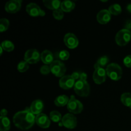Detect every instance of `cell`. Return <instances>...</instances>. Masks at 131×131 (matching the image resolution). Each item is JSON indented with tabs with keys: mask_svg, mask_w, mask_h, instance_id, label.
I'll return each mask as SVG.
<instances>
[{
	"mask_svg": "<svg viewBox=\"0 0 131 131\" xmlns=\"http://www.w3.org/2000/svg\"><path fill=\"white\" fill-rule=\"evenodd\" d=\"M80 74L81 72H74L72 74H71L72 77L75 79V81H78L79 79V78H80Z\"/></svg>",
	"mask_w": 131,
	"mask_h": 131,
	"instance_id": "d6a6232c",
	"label": "cell"
},
{
	"mask_svg": "<svg viewBox=\"0 0 131 131\" xmlns=\"http://www.w3.org/2000/svg\"><path fill=\"white\" fill-rule=\"evenodd\" d=\"M40 72L41 74H43V75L49 74L51 72V68H50V66H49L48 65H43V66L41 67L40 69Z\"/></svg>",
	"mask_w": 131,
	"mask_h": 131,
	"instance_id": "4dcf8cb0",
	"label": "cell"
},
{
	"mask_svg": "<svg viewBox=\"0 0 131 131\" xmlns=\"http://www.w3.org/2000/svg\"><path fill=\"white\" fill-rule=\"evenodd\" d=\"M64 43L69 49H75L79 45V40L72 33H68L64 36Z\"/></svg>",
	"mask_w": 131,
	"mask_h": 131,
	"instance_id": "8fae6325",
	"label": "cell"
},
{
	"mask_svg": "<svg viewBox=\"0 0 131 131\" xmlns=\"http://www.w3.org/2000/svg\"><path fill=\"white\" fill-rule=\"evenodd\" d=\"M67 110L72 114H79L83 110V105L74 95H71L67 104Z\"/></svg>",
	"mask_w": 131,
	"mask_h": 131,
	"instance_id": "8992f818",
	"label": "cell"
},
{
	"mask_svg": "<svg viewBox=\"0 0 131 131\" xmlns=\"http://www.w3.org/2000/svg\"><path fill=\"white\" fill-rule=\"evenodd\" d=\"M26 10L27 13L32 17H43L46 14V12L43 10H42L37 4L35 3H30L27 5Z\"/></svg>",
	"mask_w": 131,
	"mask_h": 131,
	"instance_id": "9c48e42d",
	"label": "cell"
},
{
	"mask_svg": "<svg viewBox=\"0 0 131 131\" xmlns=\"http://www.w3.org/2000/svg\"><path fill=\"white\" fill-rule=\"evenodd\" d=\"M24 61L28 63L35 64L41 60V54L35 49H30L26 51L24 56Z\"/></svg>",
	"mask_w": 131,
	"mask_h": 131,
	"instance_id": "52a82bcc",
	"label": "cell"
},
{
	"mask_svg": "<svg viewBox=\"0 0 131 131\" xmlns=\"http://www.w3.org/2000/svg\"><path fill=\"white\" fill-rule=\"evenodd\" d=\"M51 72L56 77L61 78L65 74L67 68L65 65L60 60H54L52 63L50 65Z\"/></svg>",
	"mask_w": 131,
	"mask_h": 131,
	"instance_id": "5b68a950",
	"label": "cell"
},
{
	"mask_svg": "<svg viewBox=\"0 0 131 131\" xmlns=\"http://www.w3.org/2000/svg\"><path fill=\"white\" fill-rule=\"evenodd\" d=\"M1 46L3 47L4 51L7 52H11L14 49V44L10 40H4L1 42Z\"/></svg>",
	"mask_w": 131,
	"mask_h": 131,
	"instance_id": "d4e9b609",
	"label": "cell"
},
{
	"mask_svg": "<svg viewBox=\"0 0 131 131\" xmlns=\"http://www.w3.org/2000/svg\"><path fill=\"white\" fill-rule=\"evenodd\" d=\"M10 25V22L6 18H3L0 19V31H6Z\"/></svg>",
	"mask_w": 131,
	"mask_h": 131,
	"instance_id": "4316f807",
	"label": "cell"
},
{
	"mask_svg": "<svg viewBox=\"0 0 131 131\" xmlns=\"http://www.w3.org/2000/svg\"><path fill=\"white\" fill-rule=\"evenodd\" d=\"M75 93L81 97H87L89 95L90 92V85L87 81L79 80L77 81L74 87Z\"/></svg>",
	"mask_w": 131,
	"mask_h": 131,
	"instance_id": "3957f363",
	"label": "cell"
},
{
	"mask_svg": "<svg viewBox=\"0 0 131 131\" xmlns=\"http://www.w3.org/2000/svg\"><path fill=\"white\" fill-rule=\"evenodd\" d=\"M121 102L125 106L131 108V93L129 92H125L122 94Z\"/></svg>",
	"mask_w": 131,
	"mask_h": 131,
	"instance_id": "603a6c76",
	"label": "cell"
},
{
	"mask_svg": "<svg viewBox=\"0 0 131 131\" xmlns=\"http://www.w3.org/2000/svg\"><path fill=\"white\" fill-rule=\"evenodd\" d=\"M54 56L52 52L49 50H44L41 53V60L46 65H51L54 61Z\"/></svg>",
	"mask_w": 131,
	"mask_h": 131,
	"instance_id": "e0dca14e",
	"label": "cell"
},
{
	"mask_svg": "<svg viewBox=\"0 0 131 131\" xmlns=\"http://www.w3.org/2000/svg\"><path fill=\"white\" fill-rule=\"evenodd\" d=\"M70 99L65 95H59L54 100V104L58 107H63L65 105H67L69 103V101Z\"/></svg>",
	"mask_w": 131,
	"mask_h": 131,
	"instance_id": "44dd1931",
	"label": "cell"
},
{
	"mask_svg": "<svg viewBox=\"0 0 131 131\" xmlns=\"http://www.w3.org/2000/svg\"><path fill=\"white\" fill-rule=\"evenodd\" d=\"M75 6V3L70 0H64L61 2L60 8L65 12H70L72 11Z\"/></svg>",
	"mask_w": 131,
	"mask_h": 131,
	"instance_id": "d6986e66",
	"label": "cell"
},
{
	"mask_svg": "<svg viewBox=\"0 0 131 131\" xmlns=\"http://www.w3.org/2000/svg\"><path fill=\"white\" fill-rule=\"evenodd\" d=\"M56 56L58 58L60 59L61 60H67L69 58L70 54L67 50H62L59 52H56Z\"/></svg>",
	"mask_w": 131,
	"mask_h": 131,
	"instance_id": "83f0119b",
	"label": "cell"
},
{
	"mask_svg": "<svg viewBox=\"0 0 131 131\" xmlns=\"http://www.w3.org/2000/svg\"><path fill=\"white\" fill-rule=\"evenodd\" d=\"M111 19V14L109 10L106 9L100 10L97 14V20L100 24H106L110 21Z\"/></svg>",
	"mask_w": 131,
	"mask_h": 131,
	"instance_id": "9a60e30c",
	"label": "cell"
},
{
	"mask_svg": "<svg viewBox=\"0 0 131 131\" xmlns=\"http://www.w3.org/2000/svg\"><path fill=\"white\" fill-rule=\"evenodd\" d=\"M109 61H110V59H109L108 56H106V55L101 56V57L99 58L98 60L95 63V69H100V68H103L104 69V67H107Z\"/></svg>",
	"mask_w": 131,
	"mask_h": 131,
	"instance_id": "ffe728a7",
	"label": "cell"
},
{
	"mask_svg": "<svg viewBox=\"0 0 131 131\" xmlns=\"http://www.w3.org/2000/svg\"><path fill=\"white\" fill-rule=\"evenodd\" d=\"M13 122L15 126L23 130H28L31 128L36 122V116L31 111L29 107L19 111L14 115Z\"/></svg>",
	"mask_w": 131,
	"mask_h": 131,
	"instance_id": "6da1fadb",
	"label": "cell"
},
{
	"mask_svg": "<svg viewBox=\"0 0 131 131\" xmlns=\"http://www.w3.org/2000/svg\"><path fill=\"white\" fill-rule=\"evenodd\" d=\"M107 77L106 69L103 68L95 69L93 74V79L96 84H101L104 83Z\"/></svg>",
	"mask_w": 131,
	"mask_h": 131,
	"instance_id": "4fadbf2b",
	"label": "cell"
},
{
	"mask_svg": "<svg viewBox=\"0 0 131 131\" xmlns=\"http://www.w3.org/2000/svg\"><path fill=\"white\" fill-rule=\"evenodd\" d=\"M131 39V31L126 29L119 31L115 36L116 43L120 46H124L130 42Z\"/></svg>",
	"mask_w": 131,
	"mask_h": 131,
	"instance_id": "277c9868",
	"label": "cell"
},
{
	"mask_svg": "<svg viewBox=\"0 0 131 131\" xmlns=\"http://www.w3.org/2000/svg\"><path fill=\"white\" fill-rule=\"evenodd\" d=\"M87 78H88V75L85 72H81L80 74V78L79 79L83 81H86Z\"/></svg>",
	"mask_w": 131,
	"mask_h": 131,
	"instance_id": "e575fe53",
	"label": "cell"
},
{
	"mask_svg": "<svg viewBox=\"0 0 131 131\" xmlns=\"http://www.w3.org/2000/svg\"><path fill=\"white\" fill-rule=\"evenodd\" d=\"M3 51H4L3 49V47H1V46H0V54H1V55H2Z\"/></svg>",
	"mask_w": 131,
	"mask_h": 131,
	"instance_id": "74e56055",
	"label": "cell"
},
{
	"mask_svg": "<svg viewBox=\"0 0 131 131\" xmlns=\"http://www.w3.org/2000/svg\"><path fill=\"white\" fill-rule=\"evenodd\" d=\"M61 123L65 127L69 129H73L77 126L78 120L73 114L67 113L63 116Z\"/></svg>",
	"mask_w": 131,
	"mask_h": 131,
	"instance_id": "ba28073f",
	"label": "cell"
},
{
	"mask_svg": "<svg viewBox=\"0 0 131 131\" xmlns=\"http://www.w3.org/2000/svg\"><path fill=\"white\" fill-rule=\"evenodd\" d=\"M43 4L47 8L54 10L60 8L61 2L59 0H43Z\"/></svg>",
	"mask_w": 131,
	"mask_h": 131,
	"instance_id": "ac0fdd59",
	"label": "cell"
},
{
	"mask_svg": "<svg viewBox=\"0 0 131 131\" xmlns=\"http://www.w3.org/2000/svg\"><path fill=\"white\" fill-rule=\"evenodd\" d=\"M21 5V0H10L5 4V10L10 14H14L20 10Z\"/></svg>",
	"mask_w": 131,
	"mask_h": 131,
	"instance_id": "7c38bea8",
	"label": "cell"
},
{
	"mask_svg": "<svg viewBox=\"0 0 131 131\" xmlns=\"http://www.w3.org/2000/svg\"><path fill=\"white\" fill-rule=\"evenodd\" d=\"M8 114L7 110H5V109H3L1 111V113H0V115H1V116H6Z\"/></svg>",
	"mask_w": 131,
	"mask_h": 131,
	"instance_id": "d590c367",
	"label": "cell"
},
{
	"mask_svg": "<svg viewBox=\"0 0 131 131\" xmlns=\"http://www.w3.org/2000/svg\"><path fill=\"white\" fill-rule=\"evenodd\" d=\"M124 64L128 68H131V55H127L124 59Z\"/></svg>",
	"mask_w": 131,
	"mask_h": 131,
	"instance_id": "1f68e13d",
	"label": "cell"
},
{
	"mask_svg": "<svg viewBox=\"0 0 131 131\" xmlns=\"http://www.w3.org/2000/svg\"><path fill=\"white\" fill-rule=\"evenodd\" d=\"M52 15L57 20H61L64 17L63 11L61 8H58L52 12Z\"/></svg>",
	"mask_w": 131,
	"mask_h": 131,
	"instance_id": "f546056e",
	"label": "cell"
},
{
	"mask_svg": "<svg viewBox=\"0 0 131 131\" xmlns=\"http://www.w3.org/2000/svg\"><path fill=\"white\" fill-rule=\"evenodd\" d=\"M129 31H131V20H127L125 24V28Z\"/></svg>",
	"mask_w": 131,
	"mask_h": 131,
	"instance_id": "836d02e7",
	"label": "cell"
},
{
	"mask_svg": "<svg viewBox=\"0 0 131 131\" xmlns=\"http://www.w3.org/2000/svg\"><path fill=\"white\" fill-rule=\"evenodd\" d=\"M75 81L71 75H65L60 78L59 84L61 88L64 90H69L74 87Z\"/></svg>",
	"mask_w": 131,
	"mask_h": 131,
	"instance_id": "30bf717a",
	"label": "cell"
},
{
	"mask_svg": "<svg viewBox=\"0 0 131 131\" xmlns=\"http://www.w3.org/2000/svg\"><path fill=\"white\" fill-rule=\"evenodd\" d=\"M107 75L114 81H118L121 79L123 74L122 69L118 64L111 63L109 64L106 69Z\"/></svg>",
	"mask_w": 131,
	"mask_h": 131,
	"instance_id": "7a4b0ae2",
	"label": "cell"
},
{
	"mask_svg": "<svg viewBox=\"0 0 131 131\" xmlns=\"http://www.w3.org/2000/svg\"><path fill=\"white\" fill-rule=\"evenodd\" d=\"M108 10L111 15H118L120 14H121L122 7L119 4L115 3L113 4V5H111V6L109 7Z\"/></svg>",
	"mask_w": 131,
	"mask_h": 131,
	"instance_id": "cb8c5ba5",
	"label": "cell"
},
{
	"mask_svg": "<svg viewBox=\"0 0 131 131\" xmlns=\"http://www.w3.org/2000/svg\"><path fill=\"white\" fill-rule=\"evenodd\" d=\"M36 124L42 129H47L50 126V118L43 113H40L36 116Z\"/></svg>",
	"mask_w": 131,
	"mask_h": 131,
	"instance_id": "5bb4252c",
	"label": "cell"
},
{
	"mask_svg": "<svg viewBox=\"0 0 131 131\" xmlns=\"http://www.w3.org/2000/svg\"><path fill=\"white\" fill-rule=\"evenodd\" d=\"M29 69L28 63L26 61H21L17 65V70L20 72H25Z\"/></svg>",
	"mask_w": 131,
	"mask_h": 131,
	"instance_id": "f1b7e54d",
	"label": "cell"
},
{
	"mask_svg": "<svg viewBox=\"0 0 131 131\" xmlns=\"http://www.w3.org/2000/svg\"><path fill=\"white\" fill-rule=\"evenodd\" d=\"M43 107H44V104H43V101L42 100L37 99L33 101V102L31 104V106L29 107V108H30L31 111L35 115H38L41 113V112L43 110Z\"/></svg>",
	"mask_w": 131,
	"mask_h": 131,
	"instance_id": "2e32d148",
	"label": "cell"
},
{
	"mask_svg": "<svg viewBox=\"0 0 131 131\" xmlns=\"http://www.w3.org/2000/svg\"><path fill=\"white\" fill-rule=\"evenodd\" d=\"M127 10H128V12L131 13V4H129V5L127 6Z\"/></svg>",
	"mask_w": 131,
	"mask_h": 131,
	"instance_id": "8d00e7d4",
	"label": "cell"
},
{
	"mask_svg": "<svg viewBox=\"0 0 131 131\" xmlns=\"http://www.w3.org/2000/svg\"><path fill=\"white\" fill-rule=\"evenodd\" d=\"M0 130L1 131H8L10 129V121L9 118L6 116H0Z\"/></svg>",
	"mask_w": 131,
	"mask_h": 131,
	"instance_id": "7402d4cb",
	"label": "cell"
},
{
	"mask_svg": "<svg viewBox=\"0 0 131 131\" xmlns=\"http://www.w3.org/2000/svg\"><path fill=\"white\" fill-rule=\"evenodd\" d=\"M62 116L61 113L58 111H52L50 113L49 118L54 122H60L62 120Z\"/></svg>",
	"mask_w": 131,
	"mask_h": 131,
	"instance_id": "484cf974",
	"label": "cell"
}]
</instances>
